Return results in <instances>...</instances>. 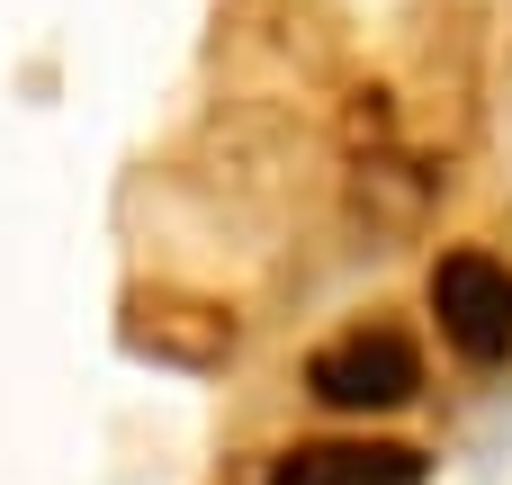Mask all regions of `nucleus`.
I'll use <instances>...</instances> for the list:
<instances>
[{"instance_id": "2", "label": "nucleus", "mask_w": 512, "mask_h": 485, "mask_svg": "<svg viewBox=\"0 0 512 485\" xmlns=\"http://www.w3.org/2000/svg\"><path fill=\"white\" fill-rule=\"evenodd\" d=\"M432 315L468 360H504L512 351V270L486 252H450L432 270Z\"/></svg>"}, {"instance_id": "3", "label": "nucleus", "mask_w": 512, "mask_h": 485, "mask_svg": "<svg viewBox=\"0 0 512 485\" xmlns=\"http://www.w3.org/2000/svg\"><path fill=\"white\" fill-rule=\"evenodd\" d=\"M270 485H423V459L405 441H306L270 468Z\"/></svg>"}, {"instance_id": "1", "label": "nucleus", "mask_w": 512, "mask_h": 485, "mask_svg": "<svg viewBox=\"0 0 512 485\" xmlns=\"http://www.w3.org/2000/svg\"><path fill=\"white\" fill-rule=\"evenodd\" d=\"M306 387L333 414H396V405H414L423 360H414L405 333H342V342H324L306 360Z\"/></svg>"}]
</instances>
